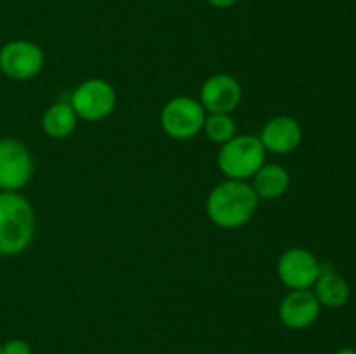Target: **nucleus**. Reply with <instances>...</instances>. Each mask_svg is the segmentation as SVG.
Returning <instances> with one entry per match:
<instances>
[{"label": "nucleus", "mask_w": 356, "mask_h": 354, "mask_svg": "<svg viewBox=\"0 0 356 354\" xmlns=\"http://www.w3.org/2000/svg\"><path fill=\"white\" fill-rule=\"evenodd\" d=\"M257 201L259 196L252 186L243 180L232 179L211 191L207 198V214L219 228H240L252 219Z\"/></svg>", "instance_id": "nucleus-1"}, {"label": "nucleus", "mask_w": 356, "mask_h": 354, "mask_svg": "<svg viewBox=\"0 0 356 354\" xmlns=\"http://www.w3.org/2000/svg\"><path fill=\"white\" fill-rule=\"evenodd\" d=\"M289 172L280 165H263L254 176V191H256L257 196L268 198V200H273V198L282 196L285 191L289 189Z\"/></svg>", "instance_id": "nucleus-12"}, {"label": "nucleus", "mask_w": 356, "mask_h": 354, "mask_svg": "<svg viewBox=\"0 0 356 354\" xmlns=\"http://www.w3.org/2000/svg\"><path fill=\"white\" fill-rule=\"evenodd\" d=\"M337 354H356L355 349H341Z\"/></svg>", "instance_id": "nucleus-18"}, {"label": "nucleus", "mask_w": 356, "mask_h": 354, "mask_svg": "<svg viewBox=\"0 0 356 354\" xmlns=\"http://www.w3.org/2000/svg\"><path fill=\"white\" fill-rule=\"evenodd\" d=\"M76 118L79 117H76L72 104H52V106L45 111L44 118H42V127H44L45 134L51 135V137L65 139L75 130Z\"/></svg>", "instance_id": "nucleus-13"}, {"label": "nucleus", "mask_w": 356, "mask_h": 354, "mask_svg": "<svg viewBox=\"0 0 356 354\" xmlns=\"http://www.w3.org/2000/svg\"><path fill=\"white\" fill-rule=\"evenodd\" d=\"M315 283V295L320 304L329 305V307H339V305L346 304L348 297H350V288L339 274L330 273V271H320V276Z\"/></svg>", "instance_id": "nucleus-14"}, {"label": "nucleus", "mask_w": 356, "mask_h": 354, "mask_svg": "<svg viewBox=\"0 0 356 354\" xmlns=\"http://www.w3.org/2000/svg\"><path fill=\"white\" fill-rule=\"evenodd\" d=\"M205 110L191 97H176L162 111V127L172 139H191L204 128Z\"/></svg>", "instance_id": "nucleus-4"}, {"label": "nucleus", "mask_w": 356, "mask_h": 354, "mask_svg": "<svg viewBox=\"0 0 356 354\" xmlns=\"http://www.w3.org/2000/svg\"><path fill=\"white\" fill-rule=\"evenodd\" d=\"M266 149L261 144L259 137L254 135H238L225 142L219 151L218 165L222 174L233 180H245L256 176L257 170L264 165Z\"/></svg>", "instance_id": "nucleus-3"}, {"label": "nucleus", "mask_w": 356, "mask_h": 354, "mask_svg": "<svg viewBox=\"0 0 356 354\" xmlns=\"http://www.w3.org/2000/svg\"><path fill=\"white\" fill-rule=\"evenodd\" d=\"M302 130L301 125L291 117H275L264 125L263 132H261V144L264 149L271 153H291L301 144Z\"/></svg>", "instance_id": "nucleus-11"}, {"label": "nucleus", "mask_w": 356, "mask_h": 354, "mask_svg": "<svg viewBox=\"0 0 356 354\" xmlns=\"http://www.w3.org/2000/svg\"><path fill=\"white\" fill-rule=\"evenodd\" d=\"M318 260L305 248H291L278 260V276L282 283L294 290H306L320 276Z\"/></svg>", "instance_id": "nucleus-8"}, {"label": "nucleus", "mask_w": 356, "mask_h": 354, "mask_svg": "<svg viewBox=\"0 0 356 354\" xmlns=\"http://www.w3.org/2000/svg\"><path fill=\"white\" fill-rule=\"evenodd\" d=\"M0 354H2V346H0Z\"/></svg>", "instance_id": "nucleus-19"}, {"label": "nucleus", "mask_w": 356, "mask_h": 354, "mask_svg": "<svg viewBox=\"0 0 356 354\" xmlns=\"http://www.w3.org/2000/svg\"><path fill=\"white\" fill-rule=\"evenodd\" d=\"M207 2L211 3V6L218 7V9H226V7L235 6L236 0H207Z\"/></svg>", "instance_id": "nucleus-17"}, {"label": "nucleus", "mask_w": 356, "mask_h": 354, "mask_svg": "<svg viewBox=\"0 0 356 354\" xmlns=\"http://www.w3.org/2000/svg\"><path fill=\"white\" fill-rule=\"evenodd\" d=\"M33 176V160L21 142L0 139V189L16 191Z\"/></svg>", "instance_id": "nucleus-7"}, {"label": "nucleus", "mask_w": 356, "mask_h": 354, "mask_svg": "<svg viewBox=\"0 0 356 354\" xmlns=\"http://www.w3.org/2000/svg\"><path fill=\"white\" fill-rule=\"evenodd\" d=\"M2 354H31L30 346L24 340H9L6 346L2 347Z\"/></svg>", "instance_id": "nucleus-16"}, {"label": "nucleus", "mask_w": 356, "mask_h": 354, "mask_svg": "<svg viewBox=\"0 0 356 354\" xmlns=\"http://www.w3.org/2000/svg\"><path fill=\"white\" fill-rule=\"evenodd\" d=\"M204 127L209 139L214 142H221V144L232 141L236 132V125L233 118L222 113H212L211 117L205 118Z\"/></svg>", "instance_id": "nucleus-15"}, {"label": "nucleus", "mask_w": 356, "mask_h": 354, "mask_svg": "<svg viewBox=\"0 0 356 354\" xmlns=\"http://www.w3.org/2000/svg\"><path fill=\"white\" fill-rule=\"evenodd\" d=\"M320 312V302L308 290H294L284 298L280 305V318L292 330L308 328L315 323Z\"/></svg>", "instance_id": "nucleus-10"}, {"label": "nucleus", "mask_w": 356, "mask_h": 354, "mask_svg": "<svg viewBox=\"0 0 356 354\" xmlns=\"http://www.w3.org/2000/svg\"><path fill=\"white\" fill-rule=\"evenodd\" d=\"M117 104L113 87L99 78L80 83L72 96V108L76 117L87 121H99L106 118Z\"/></svg>", "instance_id": "nucleus-5"}, {"label": "nucleus", "mask_w": 356, "mask_h": 354, "mask_svg": "<svg viewBox=\"0 0 356 354\" xmlns=\"http://www.w3.org/2000/svg\"><path fill=\"white\" fill-rule=\"evenodd\" d=\"M44 66V52L26 40H13L0 49V69L13 80H28Z\"/></svg>", "instance_id": "nucleus-6"}, {"label": "nucleus", "mask_w": 356, "mask_h": 354, "mask_svg": "<svg viewBox=\"0 0 356 354\" xmlns=\"http://www.w3.org/2000/svg\"><path fill=\"white\" fill-rule=\"evenodd\" d=\"M35 233V214L30 201L14 191L0 193V255L23 252Z\"/></svg>", "instance_id": "nucleus-2"}, {"label": "nucleus", "mask_w": 356, "mask_h": 354, "mask_svg": "<svg viewBox=\"0 0 356 354\" xmlns=\"http://www.w3.org/2000/svg\"><path fill=\"white\" fill-rule=\"evenodd\" d=\"M240 99H242V87L229 75L211 76L202 87L200 104L211 113H232L238 106Z\"/></svg>", "instance_id": "nucleus-9"}]
</instances>
